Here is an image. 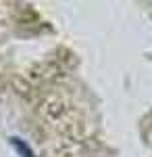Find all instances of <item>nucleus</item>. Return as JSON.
I'll return each mask as SVG.
<instances>
[{"label": "nucleus", "mask_w": 152, "mask_h": 157, "mask_svg": "<svg viewBox=\"0 0 152 157\" xmlns=\"http://www.w3.org/2000/svg\"><path fill=\"white\" fill-rule=\"evenodd\" d=\"M11 147L17 151L19 157H38L34 151H31V147L27 145L25 140H21V138H11Z\"/></svg>", "instance_id": "obj_1"}]
</instances>
